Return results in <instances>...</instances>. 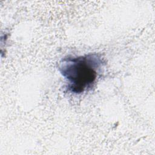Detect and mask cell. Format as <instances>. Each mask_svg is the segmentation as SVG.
Returning <instances> with one entry per match:
<instances>
[{"instance_id":"1","label":"cell","mask_w":155,"mask_h":155,"mask_svg":"<svg viewBox=\"0 0 155 155\" xmlns=\"http://www.w3.org/2000/svg\"><path fill=\"white\" fill-rule=\"evenodd\" d=\"M104 63L101 55L97 53L63 58L59 71L66 81L68 91L80 94L91 90L101 72Z\"/></svg>"}]
</instances>
